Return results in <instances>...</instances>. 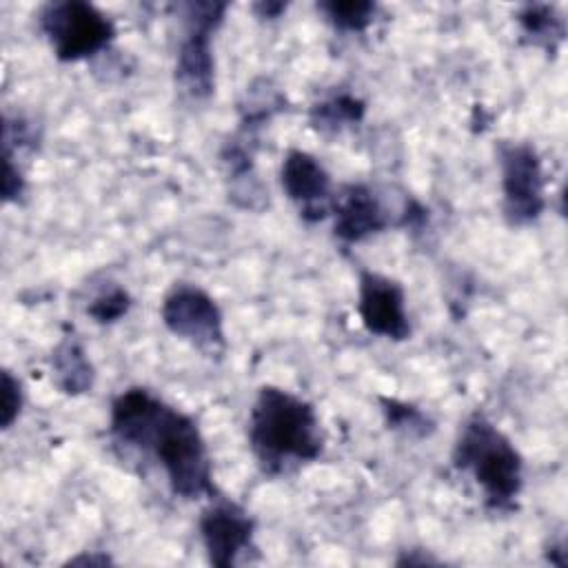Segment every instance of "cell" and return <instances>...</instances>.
<instances>
[{"label": "cell", "instance_id": "cell-1", "mask_svg": "<svg viewBox=\"0 0 568 568\" xmlns=\"http://www.w3.org/2000/svg\"><path fill=\"white\" fill-rule=\"evenodd\" d=\"M109 430L120 444L153 455L175 497L200 499L215 495L209 448L195 419L151 390H122L111 402Z\"/></svg>", "mask_w": 568, "mask_h": 568}, {"label": "cell", "instance_id": "cell-2", "mask_svg": "<svg viewBox=\"0 0 568 568\" xmlns=\"http://www.w3.org/2000/svg\"><path fill=\"white\" fill-rule=\"evenodd\" d=\"M248 442L266 473H280L288 464L315 462L324 448L315 408L280 386L257 390L248 415Z\"/></svg>", "mask_w": 568, "mask_h": 568}, {"label": "cell", "instance_id": "cell-3", "mask_svg": "<svg viewBox=\"0 0 568 568\" xmlns=\"http://www.w3.org/2000/svg\"><path fill=\"white\" fill-rule=\"evenodd\" d=\"M453 466L468 473L495 510H510L524 484V462L515 444L484 415H473L459 430Z\"/></svg>", "mask_w": 568, "mask_h": 568}, {"label": "cell", "instance_id": "cell-4", "mask_svg": "<svg viewBox=\"0 0 568 568\" xmlns=\"http://www.w3.org/2000/svg\"><path fill=\"white\" fill-rule=\"evenodd\" d=\"M38 27L60 62H78L102 53L113 36V22L91 2H47L38 13Z\"/></svg>", "mask_w": 568, "mask_h": 568}, {"label": "cell", "instance_id": "cell-5", "mask_svg": "<svg viewBox=\"0 0 568 568\" xmlns=\"http://www.w3.org/2000/svg\"><path fill=\"white\" fill-rule=\"evenodd\" d=\"M226 9V2H186L178 7L184 20V38L178 47L175 82L195 100L209 98L215 89L211 40L215 29L222 24Z\"/></svg>", "mask_w": 568, "mask_h": 568}, {"label": "cell", "instance_id": "cell-6", "mask_svg": "<svg viewBox=\"0 0 568 568\" xmlns=\"http://www.w3.org/2000/svg\"><path fill=\"white\" fill-rule=\"evenodd\" d=\"M501 169L504 215L513 226L535 222L546 206V178L532 144L501 140L497 146Z\"/></svg>", "mask_w": 568, "mask_h": 568}, {"label": "cell", "instance_id": "cell-7", "mask_svg": "<svg viewBox=\"0 0 568 568\" xmlns=\"http://www.w3.org/2000/svg\"><path fill=\"white\" fill-rule=\"evenodd\" d=\"M164 326L206 355L224 351V317L217 302L195 284H175L162 300Z\"/></svg>", "mask_w": 568, "mask_h": 568}, {"label": "cell", "instance_id": "cell-8", "mask_svg": "<svg viewBox=\"0 0 568 568\" xmlns=\"http://www.w3.org/2000/svg\"><path fill=\"white\" fill-rule=\"evenodd\" d=\"M197 528L209 564L213 566L229 568L242 552L253 548V517L226 497H211V504L200 515Z\"/></svg>", "mask_w": 568, "mask_h": 568}, {"label": "cell", "instance_id": "cell-9", "mask_svg": "<svg viewBox=\"0 0 568 568\" xmlns=\"http://www.w3.org/2000/svg\"><path fill=\"white\" fill-rule=\"evenodd\" d=\"M357 313L373 335L402 342L410 335L406 295L399 282L375 271H362L357 284Z\"/></svg>", "mask_w": 568, "mask_h": 568}, {"label": "cell", "instance_id": "cell-10", "mask_svg": "<svg viewBox=\"0 0 568 568\" xmlns=\"http://www.w3.org/2000/svg\"><path fill=\"white\" fill-rule=\"evenodd\" d=\"M280 182L291 202L297 204L306 222H317L331 215L333 184L322 162L300 149H291L280 166Z\"/></svg>", "mask_w": 568, "mask_h": 568}, {"label": "cell", "instance_id": "cell-11", "mask_svg": "<svg viewBox=\"0 0 568 568\" xmlns=\"http://www.w3.org/2000/svg\"><path fill=\"white\" fill-rule=\"evenodd\" d=\"M331 215L335 220L333 233L344 244H357L390 224L386 206L366 184H346L333 193Z\"/></svg>", "mask_w": 568, "mask_h": 568}, {"label": "cell", "instance_id": "cell-12", "mask_svg": "<svg viewBox=\"0 0 568 568\" xmlns=\"http://www.w3.org/2000/svg\"><path fill=\"white\" fill-rule=\"evenodd\" d=\"M51 375L53 384L64 395H82L93 386V366L87 357L82 344L67 335L58 342L51 353Z\"/></svg>", "mask_w": 568, "mask_h": 568}, {"label": "cell", "instance_id": "cell-13", "mask_svg": "<svg viewBox=\"0 0 568 568\" xmlns=\"http://www.w3.org/2000/svg\"><path fill=\"white\" fill-rule=\"evenodd\" d=\"M517 22L524 36L546 51H557L559 42L564 40L566 27L561 13L550 4H526L517 13Z\"/></svg>", "mask_w": 568, "mask_h": 568}, {"label": "cell", "instance_id": "cell-14", "mask_svg": "<svg viewBox=\"0 0 568 568\" xmlns=\"http://www.w3.org/2000/svg\"><path fill=\"white\" fill-rule=\"evenodd\" d=\"M366 104L353 93H335L311 109V124L322 133H337L364 118Z\"/></svg>", "mask_w": 568, "mask_h": 568}, {"label": "cell", "instance_id": "cell-15", "mask_svg": "<svg viewBox=\"0 0 568 568\" xmlns=\"http://www.w3.org/2000/svg\"><path fill=\"white\" fill-rule=\"evenodd\" d=\"M317 11L324 13V18L337 29L346 33H362L375 16V4L364 2V0H331V2H320Z\"/></svg>", "mask_w": 568, "mask_h": 568}, {"label": "cell", "instance_id": "cell-16", "mask_svg": "<svg viewBox=\"0 0 568 568\" xmlns=\"http://www.w3.org/2000/svg\"><path fill=\"white\" fill-rule=\"evenodd\" d=\"M382 410L386 417L388 428L393 430H404L406 435H415V437H424L433 430L430 419L413 404L406 402H397V399H382Z\"/></svg>", "mask_w": 568, "mask_h": 568}, {"label": "cell", "instance_id": "cell-17", "mask_svg": "<svg viewBox=\"0 0 568 568\" xmlns=\"http://www.w3.org/2000/svg\"><path fill=\"white\" fill-rule=\"evenodd\" d=\"M131 308V295L122 286H111L102 293H98L91 304L87 306V313L98 324H113L122 320Z\"/></svg>", "mask_w": 568, "mask_h": 568}, {"label": "cell", "instance_id": "cell-18", "mask_svg": "<svg viewBox=\"0 0 568 568\" xmlns=\"http://www.w3.org/2000/svg\"><path fill=\"white\" fill-rule=\"evenodd\" d=\"M0 426L11 428L18 419L22 408V386L11 375V371H2V386H0Z\"/></svg>", "mask_w": 568, "mask_h": 568}, {"label": "cell", "instance_id": "cell-19", "mask_svg": "<svg viewBox=\"0 0 568 568\" xmlns=\"http://www.w3.org/2000/svg\"><path fill=\"white\" fill-rule=\"evenodd\" d=\"M24 193V178L22 171L13 164L11 158L4 155V171H2V197L4 202H18Z\"/></svg>", "mask_w": 568, "mask_h": 568}, {"label": "cell", "instance_id": "cell-20", "mask_svg": "<svg viewBox=\"0 0 568 568\" xmlns=\"http://www.w3.org/2000/svg\"><path fill=\"white\" fill-rule=\"evenodd\" d=\"M284 9H286V4H282V2H260V4H255L257 16L260 18H268V20L277 18Z\"/></svg>", "mask_w": 568, "mask_h": 568}]
</instances>
